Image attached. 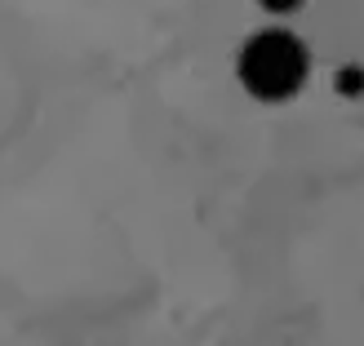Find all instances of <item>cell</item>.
<instances>
[{
	"label": "cell",
	"instance_id": "1",
	"mask_svg": "<svg viewBox=\"0 0 364 346\" xmlns=\"http://www.w3.org/2000/svg\"><path fill=\"white\" fill-rule=\"evenodd\" d=\"M306 71H311L306 45L294 31H280V27L249 36L240 45V53H235V76H240V85L262 102L294 98L306 85Z\"/></svg>",
	"mask_w": 364,
	"mask_h": 346
},
{
	"label": "cell",
	"instance_id": "2",
	"mask_svg": "<svg viewBox=\"0 0 364 346\" xmlns=\"http://www.w3.org/2000/svg\"><path fill=\"white\" fill-rule=\"evenodd\" d=\"M258 5H262L267 13H294V9L302 5V0H258Z\"/></svg>",
	"mask_w": 364,
	"mask_h": 346
}]
</instances>
